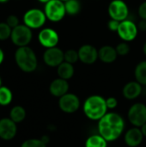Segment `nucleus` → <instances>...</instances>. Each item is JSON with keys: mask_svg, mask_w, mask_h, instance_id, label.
Returning a JSON list of instances; mask_svg holds the SVG:
<instances>
[{"mask_svg": "<svg viewBox=\"0 0 146 147\" xmlns=\"http://www.w3.org/2000/svg\"><path fill=\"white\" fill-rule=\"evenodd\" d=\"M98 134L108 142L118 140L125 130V121L123 117L114 112L107 113L98 121Z\"/></svg>", "mask_w": 146, "mask_h": 147, "instance_id": "nucleus-1", "label": "nucleus"}, {"mask_svg": "<svg viewBox=\"0 0 146 147\" xmlns=\"http://www.w3.org/2000/svg\"><path fill=\"white\" fill-rule=\"evenodd\" d=\"M83 109L87 118L91 121H99L108 113V109L104 97L92 95L84 101Z\"/></svg>", "mask_w": 146, "mask_h": 147, "instance_id": "nucleus-2", "label": "nucleus"}, {"mask_svg": "<svg viewBox=\"0 0 146 147\" xmlns=\"http://www.w3.org/2000/svg\"><path fill=\"white\" fill-rule=\"evenodd\" d=\"M15 62L19 69L26 73L34 71L38 66L36 53L28 46L21 47L15 50Z\"/></svg>", "mask_w": 146, "mask_h": 147, "instance_id": "nucleus-3", "label": "nucleus"}, {"mask_svg": "<svg viewBox=\"0 0 146 147\" xmlns=\"http://www.w3.org/2000/svg\"><path fill=\"white\" fill-rule=\"evenodd\" d=\"M44 12L47 20L52 22H59L66 15L65 2L61 0H51L45 4Z\"/></svg>", "mask_w": 146, "mask_h": 147, "instance_id": "nucleus-4", "label": "nucleus"}, {"mask_svg": "<svg viewBox=\"0 0 146 147\" xmlns=\"http://www.w3.org/2000/svg\"><path fill=\"white\" fill-rule=\"evenodd\" d=\"M10 39L13 44L17 47L28 46L33 39L32 29L25 24H19L15 28H12Z\"/></svg>", "mask_w": 146, "mask_h": 147, "instance_id": "nucleus-5", "label": "nucleus"}, {"mask_svg": "<svg viewBox=\"0 0 146 147\" xmlns=\"http://www.w3.org/2000/svg\"><path fill=\"white\" fill-rule=\"evenodd\" d=\"M47 20L44 10L33 8L27 10L23 15V24L31 29H38L42 28Z\"/></svg>", "mask_w": 146, "mask_h": 147, "instance_id": "nucleus-6", "label": "nucleus"}, {"mask_svg": "<svg viewBox=\"0 0 146 147\" xmlns=\"http://www.w3.org/2000/svg\"><path fill=\"white\" fill-rule=\"evenodd\" d=\"M130 123L136 127H141L146 123V105L142 102H136L132 105L127 113Z\"/></svg>", "mask_w": 146, "mask_h": 147, "instance_id": "nucleus-7", "label": "nucleus"}, {"mask_svg": "<svg viewBox=\"0 0 146 147\" xmlns=\"http://www.w3.org/2000/svg\"><path fill=\"white\" fill-rule=\"evenodd\" d=\"M108 13L111 19L122 22L129 16V8L124 0H113L108 4Z\"/></svg>", "mask_w": 146, "mask_h": 147, "instance_id": "nucleus-8", "label": "nucleus"}, {"mask_svg": "<svg viewBox=\"0 0 146 147\" xmlns=\"http://www.w3.org/2000/svg\"><path fill=\"white\" fill-rule=\"evenodd\" d=\"M119 37L126 42H130L134 40L139 33L138 24H136L133 21L126 19L120 22L119 28L117 30Z\"/></svg>", "mask_w": 146, "mask_h": 147, "instance_id": "nucleus-9", "label": "nucleus"}, {"mask_svg": "<svg viewBox=\"0 0 146 147\" xmlns=\"http://www.w3.org/2000/svg\"><path fill=\"white\" fill-rule=\"evenodd\" d=\"M81 106L79 97L73 93H66L63 96L59 97V107L66 114H73L77 112Z\"/></svg>", "mask_w": 146, "mask_h": 147, "instance_id": "nucleus-10", "label": "nucleus"}, {"mask_svg": "<svg viewBox=\"0 0 146 147\" xmlns=\"http://www.w3.org/2000/svg\"><path fill=\"white\" fill-rule=\"evenodd\" d=\"M44 63L50 67H58L65 61V52L58 47L46 48L43 53Z\"/></svg>", "mask_w": 146, "mask_h": 147, "instance_id": "nucleus-11", "label": "nucleus"}, {"mask_svg": "<svg viewBox=\"0 0 146 147\" xmlns=\"http://www.w3.org/2000/svg\"><path fill=\"white\" fill-rule=\"evenodd\" d=\"M38 40L42 47L51 48L57 47L59 41V36L56 30L51 28H45L40 31L38 34Z\"/></svg>", "mask_w": 146, "mask_h": 147, "instance_id": "nucleus-12", "label": "nucleus"}, {"mask_svg": "<svg viewBox=\"0 0 146 147\" xmlns=\"http://www.w3.org/2000/svg\"><path fill=\"white\" fill-rule=\"evenodd\" d=\"M77 52L79 60L85 65H93L99 59L98 50L90 44H84L81 46Z\"/></svg>", "mask_w": 146, "mask_h": 147, "instance_id": "nucleus-13", "label": "nucleus"}, {"mask_svg": "<svg viewBox=\"0 0 146 147\" xmlns=\"http://www.w3.org/2000/svg\"><path fill=\"white\" fill-rule=\"evenodd\" d=\"M17 134L16 123L10 118L0 119V139L5 141L13 140Z\"/></svg>", "mask_w": 146, "mask_h": 147, "instance_id": "nucleus-14", "label": "nucleus"}, {"mask_svg": "<svg viewBox=\"0 0 146 147\" xmlns=\"http://www.w3.org/2000/svg\"><path fill=\"white\" fill-rule=\"evenodd\" d=\"M144 138L145 136L143 135L140 127H133L126 132L124 140L127 146L137 147L143 142Z\"/></svg>", "mask_w": 146, "mask_h": 147, "instance_id": "nucleus-15", "label": "nucleus"}, {"mask_svg": "<svg viewBox=\"0 0 146 147\" xmlns=\"http://www.w3.org/2000/svg\"><path fill=\"white\" fill-rule=\"evenodd\" d=\"M69 90V83L68 80L58 78L52 80L49 85V92L52 96L55 97H61Z\"/></svg>", "mask_w": 146, "mask_h": 147, "instance_id": "nucleus-16", "label": "nucleus"}, {"mask_svg": "<svg viewBox=\"0 0 146 147\" xmlns=\"http://www.w3.org/2000/svg\"><path fill=\"white\" fill-rule=\"evenodd\" d=\"M138 81H131L125 84L122 89V95L127 100L137 99L142 93L143 88Z\"/></svg>", "mask_w": 146, "mask_h": 147, "instance_id": "nucleus-17", "label": "nucleus"}, {"mask_svg": "<svg viewBox=\"0 0 146 147\" xmlns=\"http://www.w3.org/2000/svg\"><path fill=\"white\" fill-rule=\"evenodd\" d=\"M98 55H99V59L105 64L114 63L117 59V57L119 56L115 47L109 45H105L100 47L98 50Z\"/></svg>", "mask_w": 146, "mask_h": 147, "instance_id": "nucleus-18", "label": "nucleus"}, {"mask_svg": "<svg viewBox=\"0 0 146 147\" xmlns=\"http://www.w3.org/2000/svg\"><path fill=\"white\" fill-rule=\"evenodd\" d=\"M57 73L59 78L65 80H69L74 76L75 69L72 64L64 61L57 67Z\"/></svg>", "mask_w": 146, "mask_h": 147, "instance_id": "nucleus-19", "label": "nucleus"}, {"mask_svg": "<svg viewBox=\"0 0 146 147\" xmlns=\"http://www.w3.org/2000/svg\"><path fill=\"white\" fill-rule=\"evenodd\" d=\"M26 115H27V112L25 109L19 105L13 107L9 111V118L16 124L22 122L25 120Z\"/></svg>", "mask_w": 146, "mask_h": 147, "instance_id": "nucleus-20", "label": "nucleus"}, {"mask_svg": "<svg viewBox=\"0 0 146 147\" xmlns=\"http://www.w3.org/2000/svg\"><path fill=\"white\" fill-rule=\"evenodd\" d=\"M108 141L101 134L90 135L85 141V147H108Z\"/></svg>", "mask_w": 146, "mask_h": 147, "instance_id": "nucleus-21", "label": "nucleus"}, {"mask_svg": "<svg viewBox=\"0 0 146 147\" xmlns=\"http://www.w3.org/2000/svg\"><path fill=\"white\" fill-rule=\"evenodd\" d=\"M134 76L136 81L140 84L146 86V60L139 62L134 70Z\"/></svg>", "mask_w": 146, "mask_h": 147, "instance_id": "nucleus-22", "label": "nucleus"}, {"mask_svg": "<svg viewBox=\"0 0 146 147\" xmlns=\"http://www.w3.org/2000/svg\"><path fill=\"white\" fill-rule=\"evenodd\" d=\"M13 100L11 90L6 86L0 87V106H8Z\"/></svg>", "mask_w": 146, "mask_h": 147, "instance_id": "nucleus-23", "label": "nucleus"}, {"mask_svg": "<svg viewBox=\"0 0 146 147\" xmlns=\"http://www.w3.org/2000/svg\"><path fill=\"white\" fill-rule=\"evenodd\" d=\"M66 15L77 16L81 10V3L78 0H68L65 2Z\"/></svg>", "mask_w": 146, "mask_h": 147, "instance_id": "nucleus-24", "label": "nucleus"}, {"mask_svg": "<svg viewBox=\"0 0 146 147\" xmlns=\"http://www.w3.org/2000/svg\"><path fill=\"white\" fill-rule=\"evenodd\" d=\"M79 60L78 52L75 49H69L65 52V61L70 64H76Z\"/></svg>", "mask_w": 146, "mask_h": 147, "instance_id": "nucleus-25", "label": "nucleus"}, {"mask_svg": "<svg viewBox=\"0 0 146 147\" xmlns=\"http://www.w3.org/2000/svg\"><path fill=\"white\" fill-rule=\"evenodd\" d=\"M12 28L6 22H0V40H5L10 38Z\"/></svg>", "mask_w": 146, "mask_h": 147, "instance_id": "nucleus-26", "label": "nucleus"}, {"mask_svg": "<svg viewBox=\"0 0 146 147\" xmlns=\"http://www.w3.org/2000/svg\"><path fill=\"white\" fill-rule=\"evenodd\" d=\"M21 147H46V144L40 139H29L23 141Z\"/></svg>", "mask_w": 146, "mask_h": 147, "instance_id": "nucleus-27", "label": "nucleus"}, {"mask_svg": "<svg viewBox=\"0 0 146 147\" xmlns=\"http://www.w3.org/2000/svg\"><path fill=\"white\" fill-rule=\"evenodd\" d=\"M115 49H116V52H117L118 55L122 56V57L126 56L130 53V46L126 41H122V42L119 43L116 46Z\"/></svg>", "mask_w": 146, "mask_h": 147, "instance_id": "nucleus-28", "label": "nucleus"}, {"mask_svg": "<svg viewBox=\"0 0 146 147\" xmlns=\"http://www.w3.org/2000/svg\"><path fill=\"white\" fill-rule=\"evenodd\" d=\"M6 23L11 28H15L16 26L19 25V18L15 15H9L6 19Z\"/></svg>", "mask_w": 146, "mask_h": 147, "instance_id": "nucleus-29", "label": "nucleus"}, {"mask_svg": "<svg viewBox=\"0 0 146 147\" xmlns=\"http://www.w3.org/2000/svg\"><path fill=\"white\" fill-rule=\"evenodd\" d=\"M120 22L110 18V20L108 22V29L110 31H112V32H117V30L119 28V26H120Z\"/></svg>", "mask_w": 146, "mask_h": 147, "instance_id": "nucleus-30", "label": "nucleus"}, {"mask_svg": "<svg viewBox=\"0 0 146 147\" xmlns=\"http://www.w3.org/2000/svg\"><path fill=\"white\" fill-rule=\"evenodd\" d=\"M106 103L108 109H114L118 106V100L114 96H110L106 99Z\"/></svg>", "mask_w": 146, "mask_h": 147, "instance_id": "nucleus-31", "label": "nucleus"}, {"mask_svg": "<svg viewBox=\"0 0 146 147\" xmlns=\"http://www.w3.org/2000/svg\"><path fill=\"white\" fill-rule=\"evenodd\" d=\"M138 13L141 19L146 20V1L140 3V5L139 6V9H138Z\"/></svg>", "mask_w": 146, "mask_h": 147, "instance_id": "nucleus-32", "label": "nucleus"}, {"mask_svg": "<svg viewBox=\"0 0 146 147\" xmlns=\"http://www.w3.org/2000/svg\"><path fill=\"white\" fill-rule=\"evenodd\" d=\"M138 28H139V30L146 31V20L141 19L139 21V22L138 23Z\"/></svg>", "mask_w": 146, "mask_h": 147, "instance_id": "nucleus-33", "label": "nucleus"}, {"mask_svg": "<svg viewBox=\"0 0 146 147\" xmlns=\"http://www.w3.org/2000/svg\"><path fill=\"white\" fill-rule=\"evenodd\" d=\"M3 59H4V53L2 50V48H0V65L3 62Z\"/></svg>", "mask_w": 146, "mask_h": 147, "instance_id": "nucleus-34", "label": "nucleus"}, {"mask_svg": "<svg viewBox=\"0 0 146 147\" xmlns=\"http://www.w3.org/2000/svg\"><path fill=\"white\" fill-rule=\"evenodd\" d=\"M140 129H141V131H142V134H143V135L146 137V123L145 124H144L141 127H140Z\"/></svg>", "mask_w": 146, "mask_h": 147, "instance_id": "nucleus-35", "label": "nucleus"}, {"mask_svg": "<svg viewBox=\"0 0 146 147\" xmlns=\"http://www.w3.org/2000/svg\"><path fill=\"white\" fill-rule=\"evenodd\" d=\"M40 140H41L45 144H47V143L49 142V140H50V139H49V137H48V136H46V135H45V136H43Z\"/></svg>", "mask_w": 146, "mask_h": 147, "instance_id": "nucleus-36", "label": "nucleus"}, {"mask_svg": "<svg viewBox=\"0 0 146 147\" xmlns=\"http://www.w3.org/2000/svg\"><path fill=\"white\" fill-rule=\"evenodd\" d=\"M38 2H40V3H44V4H46V3H48L49 1H51V0H37Z\"/></svg>", "mask_w": 146, "mask_h": 147, "instance_id": "nucleus-37", "label": "nucleus"}, {"mask_svg": "<svg viewBox=\"0 0 146 147\" xmlns=\"http://www.w3.org/2000/svg\"><path fill=\"white\" fill-rule=\"evenodd\" d=\"M143 53H144V54L146 56V41L145 42L144 46H143Z\"/></svg>", "mask_w": 146, "mask_h": 147, "instance_id": "nucleus-38", "label": "nucleus"}, {"mask_svg": "<svg viewBox=\"0 0 146 147\" xmlns=\"http://www.w3.org/2000/svg\"><path fill=\"white\" fill-rule=\"evenodd\" d=\"M9 0H0V3H7Z\"/></svg>", "mask_w": 146, "mask_h": 147, "instance_id": "nucleus-39", "label": "nucleus"}, {"mask_svg": "<svg viewBox=\"0 0 146 147\" xmlns=\"http://www.w3.org/2000/svg\"><path fill=\"white\" fill-rule=\"evenodd\" d=\"M2 86V79H1V77H0V87Z\"/></svg>", "mask_w": 146, "mask_h": 147, "instance_id": "nucleus-40", "label": "nucleus"}, {"mask_svg": "<svg viewBox=\"0 0 146 147\" xmlns=\"http://www.w3.org/2000/svg\"><path fill=\"white\" fill-rule=\"evenodd\" d=\"M61 1H63V2H66V1H68V0H61Z\"/></svg>", "mask_w": 146, "mask_h": 147, "instance_id": "nucleus-41", "label": "nucleus"}]
</instances>
